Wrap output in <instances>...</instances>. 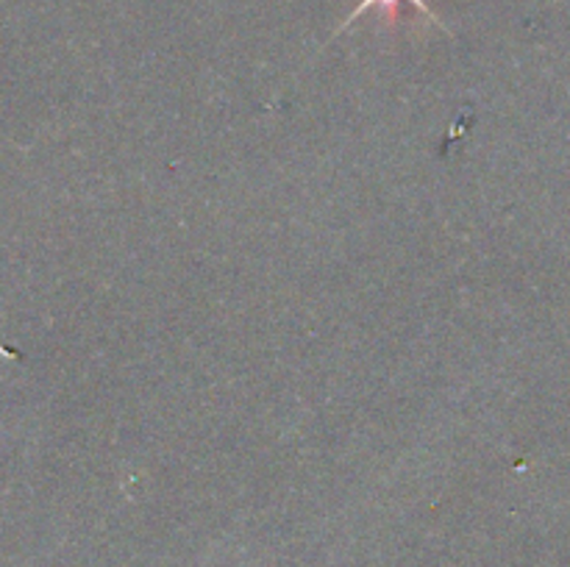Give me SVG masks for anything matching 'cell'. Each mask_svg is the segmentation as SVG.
Wrapping results in <instances>:
<instances>
[{
	"label": "cell",
	"mask_w": 570,
	"mask_h": 567,
	"mask_svg": "<svg viewBox=\"0 0 570 567\" xmlns=\"http://www.w3.org/2000/svg\"><path fill=\"white\" fill-rule=\"evenodd\" d=\"M401 3H412V6H415L417 11H421V14H426L429 20L434 22V26H440V28H443V31H449V28H445V22L440 20V14H434V11H432V6H429L426 0H362V3L356 6V9L351 11L348 17H345V20H343V26L337 28V33L348 31V28L354 26V22L360 20L362 14H367V11H373V9H376V11H382V17H384V20H387L390 26H395V22H399V9H401Z\"/></svg>",
	"instance_id": "1"
}]
</instances>
